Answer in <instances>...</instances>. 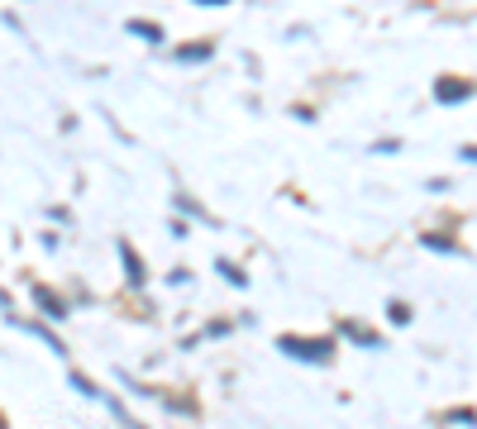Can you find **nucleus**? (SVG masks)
Listing matches in <instances>:
<instances>
[{
	"label": "nucleus",
	"instance_id": "1",
	"mask_svg": "<svg viewBox=\"0 0 477 429\" xmlns=\"http://www.w3.org/2000/svg\"><path fill=\"white\" fill-rule=\"evenodd\" d=\"M277 349L296 353V358H305V363H325V358L334 353V344H330V339H310V344H301V339H282Z\"/></svg>",
	"mask_w": 477,
	"mask_h": 429
},
{
	"label": "nucleus",
	"instance_id": "2",
	"mask_svg": "<svg viewBox=\"0 0 477 429\" xmlns=\"http://www.w3.org/2000/svg\"><path fill=\"white\" fill-rule=\"evenodd\" d=\"M120 258H125L129 282H134V286H143V268H139V258H134V248H129V243H120Z\"/></svg>",
	"mask_w": 477,
	"mask_h": 429
},
{
	"label": "nucleus",
	"instance_id": "3",
	"mask_svg": "<svg viewBox=\"0 0 477 429\" xmlns=\"http://www.w3.org/2000/svg\"><path fill=\"white\" fill-rule=\"evenodd\" d=\"M468 95V81H439V100H463Z\"/></svg>",
	"mask_w": 477,
	"mask_h": 429
},
{
	"label": "nucleus",
	"instance_id": "4",
	"mask_svg": "<svg viewBox=\"0 0 477 429\" xmlns=\"http://www.w3.org/2000/svg\"><path fill=\"white\" fill-rule=\"evenodd\" d=\"M38 301H43V310L53 319H63V301H58V296H48V291H38Z\"/></svg>",
	"mask_w": 477,
	"mask_h": 429
},
{
	"label": "nucleus",
	"instance_id": "5",
	"mask_svg": "<svg viewBox=\"0 0 477 429\" xmlns=\"http://www.w3.org/2000/svg\"><path fill=\"white\" fill-rule=\"evenodd\" d=\"M182 58H196V63H201V58H210V43H187L182 48Z\"/></svg>",
	"mask_w": 477,
	"mask_h": 429
},
{
	"label": "nucleus",
	"instance_id": "6",
	"mask_svg": "<svg viewBox=\"0 0 477 429\" xmlns=\"http://www.w3.org/2000/svg\"><path fill=\"white\" fill-rule=\"evenodd\" d=\"M134 33H143V38H153V43L162 38V33H158V24H134Z\"/></svg>",
	"mask_w": 477,
	"mask_h": 429
},
{
	"label": "nucleus",
	"instance_id": "7",
	"mask_svg": "<svg viewBox=\"0 0 477 429\" xmlns=\"http://www.w3.org/2000/svg\"><path fill=\"white\" fill-rule=\"evenodd\" d=\"M220 272H224V277H229V282H234V286H243V272H238V268H229V263H220Z\"/></svg>",
	"mask_w": 477,
	"mask_h": 429
},
{
	"label": "nucleus",
	"instance_id": "8",
	"mask_svg": "<svg viewBox=\"0 0 477 429\" xmlns=\"http://www.w3.org/2000/svg\"><path fill=\"white\" fill-rule=\"evenodd\" d=\"M0 429H5V420H0Z\"/></svg>",
	"mask_w": 477,
	"mask_h": 429
}]
</instances>
